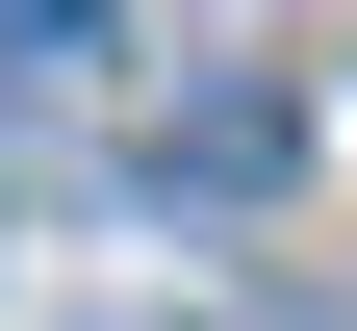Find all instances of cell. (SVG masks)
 <instances>
[{
	"instance_id": "cell-1",
	"label": "cell",
	"mask_w": 357,
	"mask_h": 331,
	"mask_svg": "<svg viewBox=\"0 0 357 331\" xmlns=\"http://www.w3.org/2000/svg\"><path fill=\"white\" fill-rule=\"evenodd\" d=\"M281 153H306V128H281V102H255V77H204V102H178V128H153V178H204V204H255V178H281Z\"/></svg>"
},
{
	"instance_id": "cell-2",
	"label": "cell",
	"mask_w": 357,
	"mask_h": 331,
	"mask_svg": "<svg viewBox=\"0 0 357 331\" xmlns=\"http://www.w3.org/2000/svg\"><path fill=\"white\" fill-rule=\"evenodd\" d=\"M77 26H102V0H0V52H77Z\"/></svg>"
}]
</instances>
